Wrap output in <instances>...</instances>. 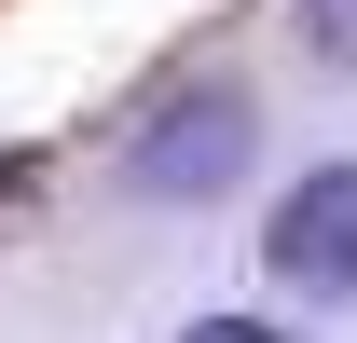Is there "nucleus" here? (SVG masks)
Masks as SVG:
<instances>
[{
    "mask_svg": "<svg viewBox=\"0 0 357 343\" xmlns=\"http://www.w3.org/2000/svg\"><path fill=\"white\" fill-rule=\"evenodd\" d=\"M303 55L357 83V0H303Z\"/></svg>",
    "mask_w": 357,
    "mask_h": 343,
    "instance_id": "obj_3",
    "label": "nucleus"
},
{
    "mask_svg": "<svg viewBox=\"0 0 357 343\" xmlns=\"http://www.w3.org/2000/svg\"><path fill=\"white\" fill-rule=\"evenodd\" d=\"M261 275H275L289 302H330V316L357 302V165H303L289 192H275Z\"/></svg>",
    "mask_w": 357,
    "mask_h": 343,
    "instance_id": "obj_2",
    "label": "nucleus"
},
{
    "mask_svg": "<svg viewBox=\"0 0 357 343\" xmlns=\"http://www.w3.org/2000/svg\"><path fill=\"white\" fill-rule=\"evenodd\" d=\"M248 151H261L248 83H178L165 110L124 137V192H151V206H220L234 178H248Z\"/></svg>",
    "mask_w": 357,
    "mask_h": 343,
    "instance_id": "obj_1",
    "label": "nucleus"
},
{
    "mask_svg": "<svg viewBox=\"0 0 357 343\" xmlns=\"http://www.w3.org/2000/svg\"><path fill=\"white\" fill-rule=\"evenodd\" d=\"M178 343H289V330H275V316H192Z\"/></svg>",
    "mask_w": 357,
    "mask_h": 343,
    "instance_id": "obj_4",
    "label": "nucleus"
}]
</instances>
